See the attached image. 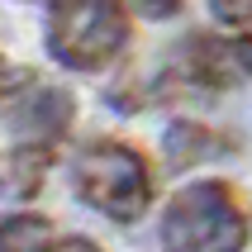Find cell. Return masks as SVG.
Here are the masks:
<instances>
[{
    "label": "cell",
    "instance_id": "6da1fadb",
    "mask_svg": "<svg viewBox=\"0 0 252 252\" xmlns=\"http://www.w3.org/2000/svg\"><path fill=\"white\" fill-rule=\"evenodd\" d=\"M162 248L167 252H243L248 248V214L224 181H195L176 190L162 214Z\"/></svg>",
    "mask_w": 252,
    "mask_h": 252
},
{
    "label": "cell",
    "instance_id": "7a4b0ae2",
    "mask_svg": "<svg viewBox=\"0 0 252 252\" xmlns=\"http://www.w3.org/2000/svg\"><path fill=\"white\" fill-rule=\"evenodd\" d=\"M128 48L124 0H53L48 53L71 71H100Z\"/></svg>",
    "mask_w": 252,
    "mask_h": 252
},
{
    "label": "cell",
    "instance_id": "3957f363",
    "mask_svg": "<svg viewBox=\"0 0 252 252\" xmlns=\"http://www.w3.org/2000/svg\"><path fill=\"white\" fill-rule=\"evenodd\" d=\"M71 176H76V195L91 210H100L105 219H114V224L143 219L148 200H153V171L124 143H91V148H81Z\"/></svg>",
    "mask_w": 252,
    "mask_h": 252
},
{
    "label": "cell",
    "instance_id": "277c9868",
    "mask_svg": "<svg viewBox=\"0 0 252 252\" xmlns=\"http://www.w3.org/2000/svg\"><path fill=\"white\" fill-rule=\"evenodd\" d=\"M71 95L62 86H29L19 95H10V114H5V128H10L19 143H57L71 128Z\"/></svg>",
    "mask_w": 252,
    "mask_h": 252
},
{
    "label": "cell",
    "instance_id": "5b68a950",
    "mask_svg": "<svg viewBox=\"0 0 252 252\" xmlns=\"http://www.w3.org/2000/svg\"><path fill=\"white\" fill-rule=\"evenodd\" d=\"M186 76H195L200 86H214V91H228V86H243L252 76V38H219V33H195L186 43L181 57Z\"/></svg>",
    "mask_w": 252,
    "mask_h": 252
},
{
    "label": "cell",
    "instance_id": "8992f818",
    "mask_svg": "<svg viewBox=\"0 0 252 252\" xmlns=\"http://www.w3.org/2000/svg\"><path fill=\"white\" fill-rule=\"evenodd\" d=\"M53 167V143H14L0 153V195L29 200L38 195L43 176Z\"/></svg>",
    "mask_w": 252,
    "mask_h": 252
},
{
    "label": "cell",
    "instance_id": "52a82bcc",
    "mask_svg": "<svg viewBox=\"0 0 252 252\" xmlns=\"http://www.w3.org/2000/svg\"><path fill=\"white\" fill-rule=\"evenodd\" d=\"M53 224L43 214H5L0 219V252H48Z\"/></svg>",
    "mask_w": 252,
    "mask_h": 252
},
{
    "label": "cell",
    "instance_id": "ba28073f",
    "mask_svg": "<svg viewBox=\"0 0 252 252\" xmlns=\"http://www.w3.org/2000/svg\"><path fill=\"white\" fill-rule=\"evenodd\" d=\"M214 153H224L219 133H210L205 124H171V133H167V162L171 167H190V162L214 157Z\"/></svg>",
    "mask_w": 252,
    "mask_h": 252
},
{
    "label": "cell",
    "instance_id": "9c48e42d",
    "mask_svg": "<svg viewBox=\"0 0 252 252\" xmlns=\"http://www.w3.org/2000/svg\"><path fill=\"white\" fill-rule=\"evenodd\" d=\"M133 10L148 14V19H171V14L181 10V0H133Z\"/></svg>",
    "mask_w": 252,
    "mask_h": 252
},
{
    "label": "cell",
    "instance_id": "30bf717a",
    "mask_svg": "<svg viewBox=\"0 0 252 252\" xmlns=\"http://www.w3.org/2000/svg\"><path fill=\"white\" fill-rule=\"evenodd\" d=\"M19 81H24V76H19V71H14L10 62H5V57H0V105H5V100H10L14 91H19Z\"/></svg>",
    "mask_w": 252,
    "mask_h": 252
},
{
    "label": "cell",
    "instance_id": "8fae6325",
    "mask_svg": "<svg viewBox=\"0 0 252 252\" xmlns=\"http://www.w3.org/2000/svg\"><path fill=\"white\" fill-rule=\"evenodd\" d=\"M48 252H100L95 243H86V238H62V243H53Z\"/></svg>",
    "mask_w": 252,
    "mask_h": 252
}]
</instances>
